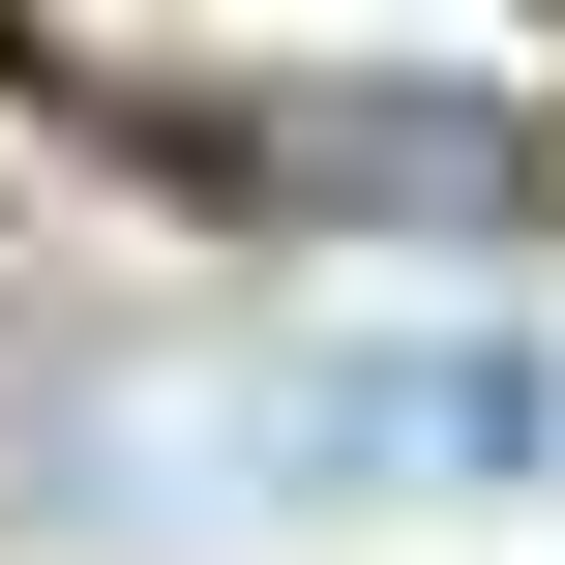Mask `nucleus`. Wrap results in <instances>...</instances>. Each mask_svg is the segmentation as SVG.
Here are the masks:
<instances>
[{
    "label": "nucleus",
    "mask_w": 565,
    "mask_h": 565,
    "mask_svg": "<svg viewBox=\"0 0 565 565\" xmlns=\"http://www.w3.org/2000/svg\"><path fill=\"white\" fill-rule=\"evenodd\" d=\"M119 119H209L268 209H387V238H507L536 209V89H447V60H89Z\"/></svg>",
    "instance_id": "nucleus-1"
},
{
    "label": "nucleus",
    "mask_w": 565,
    "mask_h": 565,
    "mask_svg": "<svg viewBox=\"0 0 565 565\" xmlns=\"http://www.w3.org/2000/svg\"><path fill=\"white\" fill-rule=\"evenodd\" d=\"M536 447H565V358H507V328H358V358H268L238 387L209 507H507Z\"/></svg>",
    "instance_id": "nucleus-2"
}]
</instances>
